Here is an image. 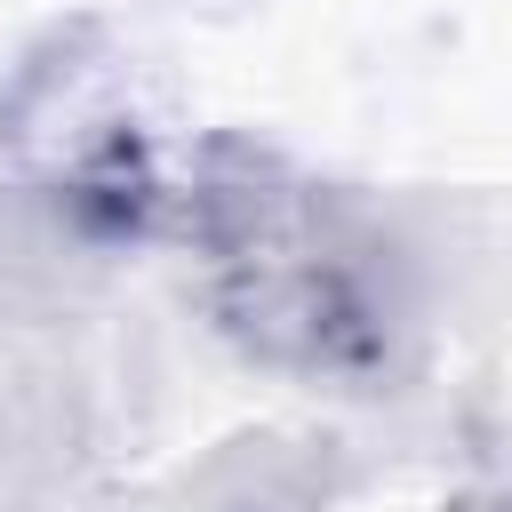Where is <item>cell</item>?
<instances>
[{
	"label": "cell",
	"instance_id": "6da1fadb",
	"mask_svg": "<svg viewBox=\"0 0 512 512\" xmlns=\"http://www.w3.org/2000/svg\"><path fill=\"white\" fill-rule=\"evenodd\" d=\"M168 240L192 248L216 328L304 384H384L408 344V264L384 216L264 136L208 128Z\"/></svg>",
	"mask_w": 512,
	"mask_h": 512
},
{
	"label": "cell",
	"instance_id": "7a4b0ae2",
	"mask_svg": "<svg viewBox=\"0 0 512 512\" xmlns=\"http://www.w3.org/2000/svg\"><path fill=\"white\" fill-rule=\"evenodd\" d=\"M192 144L144 48L104 16L48 24L0 80V168L80 240H160Z\"/></svg>",
	"mask_w": 512,
	"mask_h": 512
},
{
	"label": "cell",
	"instance_id": "3957f363",
	"mask_svg": "<svg viewBox=\"0 0 512 512\" xmlns=\"http://www.w3.org/2000/svg\"><path fill=\"white\" fill-rule=\"evenodd\" d=\"M448 512H512V480H504V488H480V496H464V504H448Z\"/></svg>",
	"mask_w": 512,
	"mask_h": 512
},
{
	"label": "cell",
	"instance_id": "277c9868",
	"mask_svg": "<svg viewBox=\"0 0 512 512\" xmlns=\"http://www.w3.org/2000/svg\"><path fill=\"white\" fill-rule=\"evenodd\" d=\"M200 8H248V0H200Z\"/></svg>",
	"mask_w": 512,
	"mask_h": 512
}]
</instances>
